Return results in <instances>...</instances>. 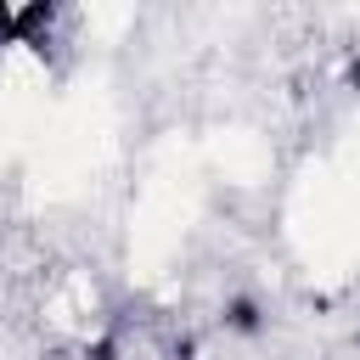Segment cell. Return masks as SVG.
Listing matches in <instances>:
<instances>
[{"label": "cell", "mask_w": 360, "mask_h": 360, "mask_svg": "<svg viewBox=\"0 0 360 360\" xmlns=\"http://www.w3.org/2000/svg\"><path fill=\"white\" fill-rule=\"evenodd\" d=\"M225 326L242 332V338H253V332L264 326V321H259V304H253V298H231V304H225Z\"/></svg>", "instance_id": "obj_2"}, {"label": "cell", "mask_w": 360, "mask_h": 360, "mask_svg": "<svg viewBox=\"0 0 360 360\" xmlns=\"http://www.w3.org/2000/svg\"><path fill=\"white\" fill-rule=\"evenodd\" d=\"M56 22H62V6H51V0H34V6L0 0V51H11V45L45 51L51 34H56Z\"/></svg>", "instance_id": "obj_1"}, {"label": "cell", "mask_w": 360, "mask_h": 360, "mask_svg": "<svg viewBox=\"0 0 360 360\" xmlns=\"http://www.w3.org/2000/svg\"><path fill=\"white\" fill-rule=\"evenodd\" d=\"M343 90H354L360 96V45L349 51V62H343Z\"/></svg>", "instance_id": "obj_3"}]
</instances>
